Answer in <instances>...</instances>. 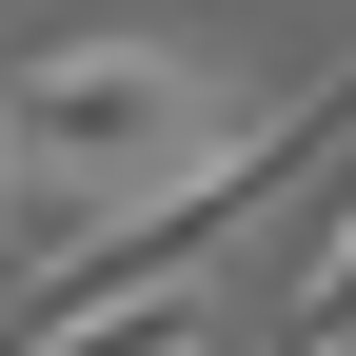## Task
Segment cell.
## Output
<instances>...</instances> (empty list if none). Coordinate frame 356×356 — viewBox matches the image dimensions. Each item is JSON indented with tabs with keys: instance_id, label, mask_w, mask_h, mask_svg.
<instances>
[{
	"instance_id": "cell-1",
	"label": "cell",
	"mask_w": 356,
	"mask_h": 356,
	"mask_svg": "<svg viewBox=\"0 0 356 356\" xmlns=\"http://www.w3.org/2000/svg\"><path fill=\"white\" fill-rule=\"evenodd\" d=\"M218 119H238L218 60L159 40V20H79V40H20V60H0V139H20V178H60V198H139Z\"/></svg>"
},
{
	"instance_id": "cell-2",
	"label": "cell",
	"mask_w": 356,
	"mask_h": 356,
	"mask_svg": "<svg viewBox=\"0 0 356 356\" xmlns=\"http://www.w3.org/2000/svg\"><path fill=\"white\" fill-rule=\"evenodd\" d=\"M297 317H317V337H356V198L297 238Z\"/></svg>"
},
{
	"instance_id": "cell-3",
	"label": "cell",
	"mask_w": 356,
	"mask_h": 356,
	"mask_svg": "<svg viewBox=\"0 0 356 356\" xmlns=\"http://www.w3.org/2000/svg\"><path fill=\"white\" fill-rule=\"evenodd\" d=\"M0 238H20V139H0Z\"/></svg>"
}]
</instances>
